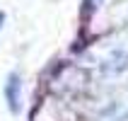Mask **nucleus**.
I'll list each match as a JSON object with an SVG mask.
<instances>
[{
  "label": "nucleus",
  "mask_w": 128,
  "mask_h": 121,
  "mask_svg": "<svg viewBox=\"0 0 128 121\" xmlns=\"http://www.w3.org/2000/svg\"><path fill=\"white\" fill-rule=\"evenodd\" d=\"M5 99H7V107L10 111H20V104H22V80L17 73H10L7 75V82H5Z\"/></svg>",
  "instance_id": "f257e3e1"
},
{
  "label": "nucleus",
  "mask_w": 128,
  "mask_h": 121,
  "mask_svg": "<svg viewBox=\"0 0 128 121\" xmlns=\"http://www.w3.org/2000/svg\"><path fill=\"white\" fill-rule=\"evenodd\" d=\"M0 22H2V15H0Z\"/></svg>",
  "instance_id": "f03ea898"
}]
</instances>
